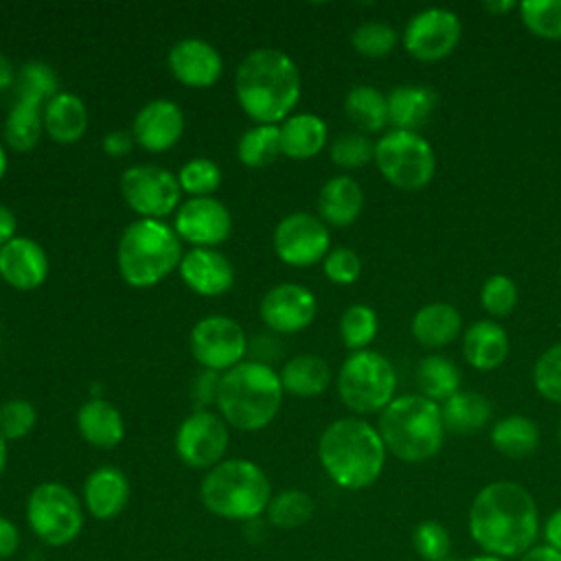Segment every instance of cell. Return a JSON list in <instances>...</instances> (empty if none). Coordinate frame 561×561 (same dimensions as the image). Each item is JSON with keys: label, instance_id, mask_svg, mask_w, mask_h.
<instances>
[{"label": "cell", "instance_id": "484cf974", "mask_svg": "<svg viewBox=\"0 0 561 561\" xmlns=\"http://www.w3.org/2000/svg\"><path fill=\"white\" fill-rule=\"evenodd\" d=\"M88 129L85 103L72 92H57L44 105V134L57 145H75Z\"/></svg>", "mask_w": 561, "mask_h": 561}, {"label": "cell", "instance_id": "277c9868", "mask_svg": "<svg viewBox=\"0 0 561 561\" xmlns=\"http://www.w3.org/2000/svg\"><path fill=\"white\" fill-rule=\"evenodd\" d=\"M283 383L278 373L259 359H243L221 373L217 408L219 416L239 432H259L267 427L283 403Z\"/></svg>", "mask_w": 561, "mask_h": 561}, {"label": "cell", "instance_id": "94428289", "mask_svg": "<svg viewBox=\"0 0 561 561\" xmlns=\"http://www.w3.org/2000/svg\"><path fill=\"white\" fill-rule=\"evenodd\" d=\"M467 561H504V559L493 557V554H480V557H473V559H467Z\"/></svg>", "mask_w": 561, "mask_h": 561}, {"label": "cell", "instance_id": "cb8c5ba5", "mask_svg": "<svg viewBox=\"0 0 561 561\" xmlns=\"http://www.w3.org/2000/svg\"><path fill=\"white\" fill-rule=\"evenodd\" d=\"M79 436L96 449H114L125 438V421L116 405L92 397L77 410Z\"/></svg>", "mask_w": 561, "mask_h": 561}, {"label": "cell", "instance_id": "e0dca14e", "mask_svg": "<svg viewBox=\"0 0 561 561\" xmlns=\"http://www.w3.org/2000/svg\"><path fill=\"white\" fill-rule=\"evenodd\" d=\"M318 305L311 289L298 283H278L267 289L259 305V316L272 333H298L316 318Z\"/></svg>", "mask_w": 561, "mask_h": 561}, {"label": "cell", "instance_id": "1f68e13d", "mask_svg": "<svg viewBox=\"0 0 561 561\" xmlns=\"http://www.w3.org/2000/svg\"><path fill=\"white\" fill-rule=\"evenodd\" d=\"M491 445L506 458H528L539 447V427L524 414L502 416L491 430Z\"/></svg>", "mask_w": 561, "mask_h": 561}, {"label": "cell", "instance_id": "f35d334b", "mask_svg": "<svg viewBox=\"0 0 561 561\" xmlns=\"http://www.w3.org/2000/svg\"><path fill=\"white\" fill-rule=\"evenodd\" d=\"M379 320L373 307L351 305L340 318V340L348 351H364L375 340Z\"/></svg>", "mask_w": 561, "mask_h": 561}, {"label": "cell", "instance_id": "7c38bea8", "mask_svg": "<svg viewBox=\"0 0 561 561\" xmlns=\"http://www.w3.org/2000/svg\"><path fill=\"white\" fill-rule=\"evenodd\" d=\"M191 353L204 370L226 373L243 362L248 337L243 327L228 316H206L191 329Z\"/></svg>", "mask_w": 561, "mask_h": 561}, {"label": "cell", "instance_id": "b9f144b4", "mask_svg": "<svg viewBox=\"0 0 561 561\" xmlns=\"http://www.w3.org/2000/svg\"><path fill=\"white\" fill-rule=\"evenodd\" d=\"M399 42V33L386 22H362L353 35V48L368 59H381L394 50Z\"/></svg>", "mask_w": 561, "mask_h": 561}, {"label": "cell", "instance_id": "7bdbcfd3", "mask_svg": "<svg viewBox=\"0 0 561 561\" xmlns=\"http://www.w3.org/2000/svg\"><path fill=\"white\" fill-rule=\"evenodd\" d=\"M329 156L340 169H359L375 160V142L362 131H344L331 142Z\"/></svg>", "mask_w": 561, "mask_h": 561}, {"label": "cell", "instance_id": "e575fe53", "mask_svg": "<svg viewBox=\"0 0 561 561\" xmlns=\"http://www.w3.org/2000/svg\"><path fill=\"white\" fill-rule=\"evenodd\" d=\"M416 383L425 399L447 401L460 390V370L443 355H427L416 366Z\"/></svg>", "mask_w": 561, "mask_h": 561}, {"label": "cell", "instance_id": "4fadbf2b", "mask_svg": "<svg viewBox=\"0 0 561 561\" xmlns=\"http://www.w3.org/2000/svg\"><path fill=\"white\" fill-rule=\"evenodd\" d=\"M272 248L283 263L291 267H311L322 263L329 254L331 232L318 215L296 210L276 224Z\"/></svg>", "mask_w": 561, "mask_h": 561}, {"label": "cell", "instance_id": "ffe728a7", "mask_svg": "<svg viewBox=\"0 0 561 561\" xmlns=\"http://www.w3.org/2000/svg\"><path fill=\"white\" fill-rule=\"evenodd\" d=\"M182 283L197 296H224L234 285V265L217 248H191L180 261Z\"/></svg>", "mask_w": 561, "mask_h": 561}, {"label": "cell", "instance_id": "d6a6232c", "mask_svg": "<svg viewBox=\"0 0 561 561\" xmlns=\"http://www.w3.org/2000/svg\"><path fill=\"white\" fill-rule=\"evenodd\" d=\"M42 134H44V105L26 99H15V103L11 105L4 118V127H2L4 142L18 153H26L37 147Z\"/></svg>", "mask_w": 561, "mask_h": 561}, {"label": "cell", "instance_id": "603a6c76", "mask_svg": "<svg viewBox=\"0 0 561 561\" xmlns=\"http://www.w3.org/2000/svg\"><path fill=\"white\" fill-rule=\"evenodd\" d=\"M388 123L394 129H421L438 107V92L425 83L394 85L388 92Z\"/></svg>", "mask_w": 561, "mask_h": 561}, {"label": "cell", "instance_id": "8d00e7d4", "mask_svg": "<svg viewBox=\"0 0 561 561\" xmlns=\"http://www.w3.org/2000/svg\"><path fill=\"white\" fill-rule=\"evenodd\" d=\"M59 90V77L53 66L44 61H26L15 77V99H26L46 105Z\"/></svg>", "mask_w": 561, "mask_h": 561}, {"label": "cell", "instance_id": "f1b7e54d", "mask_svg": "<svg viewBox=\"0 0 561 561\" xmlns=\"http://www.w3.org/2000/svg\"><path fill=\"white\" fill-rule=\"evenodd\" d=\"M460 311L449 302H430L412 318V335L427 348L451 344L460 335Z\"/></svg>", "mask_w": 561, "mask_h": 561}, {"label": "cell", "instance_id": "2e32d148", "mask_svg": "<svg viewBox=\"0 0 561 561\" xmlns=\"http://www.w3.org/2000/svg\"><path fill=\"white\" fill-rule=\"evenodd\" d=\"M173 230L191 248H215L232 234V215L217 197H186L173 215Z\"/></svg>", "mask_w": 561, "mask_h": 561}, {"label": "cell", "instance_id": "60d3db41", "mask_svg": "<svg viewBox=\"0 0 561 561\" xmlns=\"http://www.w3.org/2000/svg\"><path fill=\"white\" fill-rule=\"evenodd\" d=\"M524 26L541 39H561V0H524L517 4Z\"/></svg>", "mask_w": 561, "mask_h": 561}, {"label": "cell", "instance_id": "44dd1931", "mask_svg": "<svg viewBox=\"0 0 561 561\" xmlns=\"http://www.w3.org/2000/svg\"><path fill=\"white\" fill-rule=\"evenodd\" d=\"M48 276L44 248L28 237H15L0 248V278L20 291H33Z\"/></svg>", "mask_w": 561, "mask_h": 561}, {"label": "cell", "instance_id": "8fae6325", "mask_svg": "<svg viewBox=\"0 0 561 561\" xmlns=\"http://www.w3.org/2000/svg\"><path fill=\"white\" fill-rule=\"evenodd\" d=\"M121 195L138 219H160L182 204V188L178 175L158 164H131L121 175Z\"/></svg>", "mask_w": 561, "mask_h": 561}, {"label": "cell", "instance_id": "836d02e7", "mask_svg": "<svg viewBox=\"0 0 561 561\" xmlns=\"http://www.w3.org/2000/svg\"><path fill=\"white\" fill-rule=\"evenodd\" d=\"M344 112L351 123H355L362 134L381 131L388 125V99L373 85L359 83L346 92Z\"/></svg>", "mask_w": 561, "mask_h": 561}, {"label": "cell", "instance_id": "f546056e", "mask_svg": "<svg viewBox=\"0 0 561 561\" xmlns=\"http://www.w3.org/2000/svg\"><path fill=\"white\" fill-rule=\"evenodd\" d=\"M278 377L285 392L294 397H318L331 383V368L322 357L300 353L283 364Z\"/></svg>", "mask_w": 561, "mask_h": 561}, {"label": "cell", "instance_id": "9c48e42d", "mask_svg": "<svg viewBox=\"0 0 561 561\" xmlns=\"http://www.w3.org/2000/svg\"><path fill=\"white\" fill-rule=\"evenodd\" d=\"M83 504L61 482H39L26 500V522L46 546H66L83 530Z\"/></svg>", "mask_w": 561, "mask_h": 561}, {"label": "cell", "instance_id": "ab89813d", "mask_svg": "<svg viewBox=\"0 0 561 561\" xmlns=\"http://www.w3.org/2000/svg\"><path fill=\"white\" fill-rule=\"evenodd\" d=\"M182 193L188 197H213L221 186V167L210 158H191L175 173Z\"/></svg>", "mask_w": 561, "mask_h": 561}, {"label": "cell", "instance_id": "816d5d0a", "mask_svg": "<svg viewBox=\"0 0 561 561\" xmlns=\"http://www.w3.org/2000/svg\"><path fill=\"white\" fill-rule=\"evenodd\" d=\"M18 548H20L18 526L9 517L0 515V561L13 557L18 552Z\"/></svg>", "mask_w": 561, "mask_h": 561}, {"label": "cell", "instance_id": "52a82bcc", "mask_svg": "<svg viewBox=\"0 0 561 561\" xmlns=\"http://www.w3.org/2000/svg\"><path fill=\"white\" fill-rule=\"evenodd\" d=\"M199 497L213 515L248 522L267 511L272 482L256 462L228 458L206 471L199 484Z\"/></svg>", "mask_w": 561, "mask_h": 561}, {"label": "cell", "instance_id": "6125c7cd", "mask_svg": "<svg viewBox=\"0 0 561 561\" xmlns=\"http://www.w3.org/2000/svg\"><path fill=\"white\" fill-rule=\"evenodd\" d=\"M559 443H561V423H559Z\"/></svg>", "mask_w": 561, "mask_h": 561}, {"label": "cell", "instance_id": "ba28073f", "mask_svg": "<svg viewBox=\"0 0 561 561\" xmlns=\"http://www.w3.org/2000/svg\"><path fill=\"white\" fill-rule=\"evenodd\" d=\"M394 366L377 351L351 353L337 373V394L355 414L381 412L394 399Z\"/></svg>", "mask_w": 561, "mask_h": 561}, {"label": "cell", "instance_id": "74e56055", "mask_svg": "<svg viewBox=\"0 0 561 561\" xmlns=\"http://www.w3.org/2000/svg\"><path fill=\"white\" fill-rule=\"evenodd\" d=\"M313 500L309 493L300 489H287L276 495H272L267 504V519L276 528H300L313 517Z\"/></svg>", "mask_w": 561, "mask_h": 561}, {"label": "cell", "instance_id": "ee69618b", "mask_svg": "<svg viewBox=\"0 0 561 561\" xmlns=\"http://www.w3.org/2000/svg\"><path fill=\"white\" fill-rule=\"evenodd\" d=\"M35 423L37 410L28 399H7L0 405V436L7 443L28 436Z\"/></svg>", "mask_w": 561, "mask_h": 561}, {"label": "cell", "instance_id": "7a4b0ae2", "mask_svg": "<svg viewBox=\"0 0 561 561\" xmlns=\"http://www.w3.org/2000/svg\"><path fill=\"white\" fill-rule=\"evenodd\" d=\"M234 96L256 125H280L300 101L298 66L278 48H254L237 68Z\"/></svg>", "mask_w": 561, "mask_h": 561}, {"label": "cell", "instance_id": "91938a15", "mask_svg": "<svg viewBox=\"0 0 561 561\" xmlns=\"http://www.w3.org/2000/svg\"><path fill=\"white\" fill-rule=\"evenodd\" d=\"M7 169H9V158H7V151H4V147L0 145V180L4 178Z\"/></svg>", "mask_w": 561, "mask_h": 561}, {"label": "cell", "instance_id": "3957f363", "mask_svg": "<svg viewBox=\"0 0 561 561\" xmlns=\"http://www.w3.org/2000/svg\"><path fill=\"white\" fill-rule=\"evenodd\" d=\"M318 460L337 486L359 491L381 476L386 445L368 421L344 416L329 423L320 434Z\"/></svg>", "mask_w": 561, "mask_h": 561}, {"label": "cell", "instance_id": "7402d4cb", "mask_svg": "<svg viewBox=\"0 0 561 561\" xmlns=\"http://www.w3.org/2000/svg\"><path fill=\"white\" fill-rule=\"evenodd\" d=\"M129 478L118 467H96L83 482V506L94 519L110 522L118 517L129 504Z\"/></svg>", "mask_w": 561, "mask_h": 561}, {"label": "cell", "instance_id": "4316f807", "mask_svg": "<svg viewBox=\"0 0 561 561\" xmlns=\"http://www.w3.org/2000/svg\"><path fill=\"white\" fill-rule=\"evenodd\" d=\"M280 153L291 160L316 158L329 138L327 123L311 112H300L287 116L280 125Z\"/></svg>", "mask_w": 561, "mask_h": 561}, {"label": "cell", "instance_id": "d6986e66", "mask_svg": "<svg viewBox=\"0 0 561 561\" xmlns=\"http://www.w3.org/2000/svg\"><path fill=\"white\" fill-rule=\"evenodd\" d=\"M167 64L175 81L195 90L215 85L224 72L219 50L199 37L178 39L167 55Z\"/></svg>", "mask_w": 561, "mask_h": 561}, {"label": "cell", "instance_id": "83f0119b", "mask_svg": "<svg viewBox=\"0 0 561 561\" xmlns=\"http://www.w3.org/2000/svg\"><path fill=\"white\" fill-rule=\"evenodd\" d=\"M462 353L476 370H493L508 357V335L493 320H478L462 335Z\"/></svg>", "mask_w": 561, "mask_h": 561}, {"label": "cell", "instance_id": "8992f818", "mask_svg": "<svg viewBox=\"0 0 561 561\" xmlns=\"http://www.w3.org/2000/svg\"><path fill=\"white\" fill-rule=\"evenodd\" d=\"M377 432L386 451L403 462H423L443 447L445 425L440 405L423 394L394 397L379 414Z\"/></svg>", "mask_w": 561, "mask_h": 561}, {"label": "cell", "instance_id": "f5cc1de1", "mask_svg": "<svg viewBox=\"0 0 561 561\" xmlns=\"http://www.w3.org/2000/svg\"><path fill=\"white\" fill-rule=\"evenodd\" d=\"M15 230H18V219H15L13 210L9 206L0 204V248L18 237Z\"/></svg>", "mask_w": 561, "mask_h": 561}, {"label": "cell", "instance_id": "30bf717a", "mask_svg": "<svg viewBox=\"0 0 561 561\" xmlns=\"http://www.w3.org/2000/svg\"><path fill=\"white\" fill-rule=\"evenodd\" d=\"M375 164L397 188L419 191L427 186L436 171L430 142L419 131L390 129L375 142Z\"/></svg>", "mask_w": 561, "mask_h": 561}, {"label": "cell", "instance_id": "db71d44e", "mask_svg": "<svg viewBox=\"0 0 561 561\" xmlns=\"http://www.w3.org/2000/svg\"><path fill=\"white\" fill-rule=\"evenodd\" d=\"M543 535H546L548 546H552V548H557V550L561 552V508H557V511L546 519Z\"/></svg>", "mask_w": 561, "mask_h": 561}, {"label": "cell", "instance_id": "bcb514c9", "mask_svg": "<svg viewBox=\"0 0 561 561\" xmlns=\"http://www.w3.org/2000/svg\"><path fill=\"white\" fill-rule=\"evenodd\" d=\"M412 546L425 561H445L451 550V537L440 522L425 519L416 524L412 533Z\"/></svg>", "mask_w": 561, "mask_h": 561}, {"label": "cell", "instance_id": "5bb4252c", "mask_svg": "<svg viewBox=\"0 0 561 561\" xmlns=\"http://www.w3.org/2000/svg\"><path fill=\"white\" fill-rule=\"evenodd\" d=\"M230 443L228 423L210 410L191 412L175 432V454L191 469H213L226 460V449Z\"/></svg>", "mask_w": 561, "mask_h": 561}, {"label": "cell", "instance_id": "681fc988", "mask_svg": "<svg viewBox=\"0 0 561 561\" xmlns=\"http://www.w3.org/2000/svg\"><path fill=\"white\" fill-rule=\"evenodd\" d=\"M219 379L221 375L215 370H204L195 377L193 381V399L199 405H210L217 403V392H219Z\"/></svg>", "mask_w": 561, "mask_h": 561}, {"label": "cell", "instance_id": "d590c367", "mask_svg": "<svg viewBox=\"0 0 561 561\" xmlns=\"http://www.w3.org/2000/svg\"><path fill=\"white\" fill-rule=\"evenodd\" d=\"M278 156H283L278 125H252L237 142V158L250 169L270 167Z\"/></svg>", "mask_w": 561, "mask_h": 561}, {"label": "cell", "instance_id": "d4e9b609", "mask_svg": "<svg viewBox=\"0 0 561 561\" xmlns=\"http://www.w3.org/2000/svg\"><path fill=\"white\" fill-rule=\"evenodd\" d=\"M364 208V191L351 175L329 178L318 193V217L333 228L351 226Z\"/></svg>", "mask_w": 561, "mask_h": 561}, {"label": "cell", "instance_id": "f6af8a7d", "mask_svg": "<svg viewBox=\"0 0 561 561\" xmlns=\"http://www.w3.org/2000/svg\"><path fill=\"white\" fill-rule=\"evenodd\" d=\"M533 383L543 399L561 405V342L539 355L533 368Z\"/></svg>", "mask_w": 561, "mask_h": 561}, {"label": "cell", "instance_id": "6f0895ef", "mask_svg": "<svg viewBox=\"0 0 561 561\" xmlns=\"http://www.w3.org/2000/svg\"><path fill=\"white\" fill-rule=\"evenodd\" d=\"M484 7V11H491V13H502V11H511L513 7H517L515 2H508V0H504V2H484L482 4Z\"/></svg>", "mask_w": 561, "mask_h": 561}, {"label": "cell", "instance_id": "5b68a950", "mask_svg": "<svg viewBox=\"0 0 561 561\" xmlns=\"http://www.w3.org/2000/svg\"><path fill=\"white\" fill-rule=\"evenodd\" d=\"M184 256L182 239L160 219L131 221L116 245L121 278L134 289H149L180 267Z\"/></svg>", "mask_w": 561, "mask_h": 561}, {"label": "cell", "instance_id": "680465c9", "mask_svg": "<svg viewBox=\"0 0 561 561\" xmlns=\"http://www.w3.org/2000/svg\"><path fill=\"white\" fill-rule=\"evenodd\" d=\"M7 458H9V449H7V440L0 436V476L4 473L7 467Z\"/></svg>", "mask_w": 561, "mask_h": 561}, {"label": "cell", "instance_id": "9a60e30c", "mask_svg": "<svg viewBox=\"0 0 561 561\" xmlns=\"http://www.w3.org/2000/svg\"><path fill=\"white\" fill-rule=\"evenodd\" d=\"M460 20L454 11L432 7L414 13L403 28V46L419 61H438L460 42Z\"/></svg>", "mask_w": 561, "mask_h": 561}, {"label": "cell", "instance_id": "c3c4849f", "mask_svg": "<svg viewBox=\"0 0 561 561\" xmlns=\"http://www.w3.org/2000/svg\"><path fill=\"white\" fill-rule=\"evenodd\" d=\"M324 276L335 285H353L362 274V259L351 248H333L322 261Z\"/></svg>", "mask_w": 561, "mask_h": 561}, {"label": "cell", "instance_id": "f907efd6", "mask_svg": "<svg viewBox=\"0 0 561 561\" xmlns=\"http://www.w3.org/2000/svg\"><path fill=\"white\" fill-rule=\"evenodd\" d=\"M134 145L136 140L131 131H125V129H114L103 136V151L110 158H125L134 149Z\"/></svg>", "mask_w": 561, "mask_h": 561}, {"label": "cell", "instance_id": "7dc6e473", "mask_svg": "<svg viewBox=\"0 0 561 561\" xmlns=\"http://www.w3.org/2000/svg\"><path fill=\"white\" fill-rule=\"evenodd\" d=\"M480 302L491 316H508L517 305V285L506 274H493L482 283Z\"/></svg>", "mask_w": 561, "mask_h": 561}, {"label": "cell", "instance_id": "9f6ffc18", "mask_svg": "<svg viewBox=\"0 0 561 561\" xmlns=\"http://www.w3.org/2000/svg\"><path fill=\"white\" fill-rule=\"evenodd\" d=\"M15 77H18V70L13 68L11 59L4 53H0V92L13 88L15 85Z\"/></svg>", "mask_w": 561, "mask_h": 561}, {"label": "cell", "instance_id": "4dcf8cb0", "mask_svg": "<svg viewBox=\"0 0 561 561\" xmlns=\"http://www.w3.org/2000/svg\"><path fill=\"white\" fill-rule=\"evenodd\" d=\"M491 401L484 394L471 390H458L440 405L445 430L456 434H471L476 430H482L491 421Z\"/></svg>", "mask_w": 561, "mask_h": 561}, {"label": "cell", "instance_id": "6da1fadb", "mask_svg": "<svg viewBox=\"0 0 561 561\" xmlns=\"http://www.w3.org/2000/svg\"><path fill=\"white\" fill-rule=\"evenodd\" d=\"M469 533L486 554L500 559L524 554L539 535L537 504L517 482H491L471 504Z\"/></svg>", "mask_w": 561, "mask_h": 561}, {"label": "cell", "instance_id": "ac0fdd59", "mask_svg": "<svg viewBox=\"0 0 561 561\" xmlns=\"http://www.w3.org/2000/svg\"><path fill=\"white\" fill-rule=\"evenodd\" d=\"M186 129L182 107L171 99H153L145 103L131 123V136L138 147L151 153L173 149Z\"/></svg>", "mask_w": 561, "mask_h": 561}, {"label": "cell", "instance_id": "11a10c76", "mask_svg": "<svg viewBox=\"0 0 561 561\" xmlns=\"http://www.w3.org/2000/svg\"><path fill=\"white\" fill-rule=\"evenodd\" d=\"M519 561H561V552L548 543L528 548Z\"/></svg>", "mask_w": 561, "mask_h": 561}]
</instances>
